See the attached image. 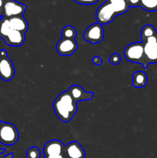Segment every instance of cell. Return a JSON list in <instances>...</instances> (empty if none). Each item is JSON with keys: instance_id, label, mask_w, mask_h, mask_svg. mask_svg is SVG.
I'll use <instances>...</instances> for the list:
<instances>
[{"instance_id": "6da1fadb", "label": "cell", "mask_w": 157, "mask_h": 158, "mask_svg": "<svg viewBox=\"0 0 157 158\" xmlns=\"http://www.w3.org/2000/svg\"><path fill=\"white\" fill-rule=\"evenodd\" d=\"M129 8V3L125 0H106L97 9L95 19L102 26L109 24L115 16L126 13Z\"/></svg>"}, {"instance_id": "ffe728a7", "label": "cell", "mask_w": 157, "mask_h": 158, "mask_svg": "<svg viewBox=\"0 0 157 158\" xmlns=\"http://www.w3.org/2000/svg\"><path fill=\"white\" fill-rule=\"evenodd\" d=\"M92 61L95 66H101L102 63H103V59L100 56H95L92 58Z\"/></svg>"}, {"instance_id": "8fae6325", "label": "cell", "mask_w": 157, "mask_h": 158, "mask_svg": "<svg viewBox=\"0 0 157 158\" xmlns=\"http://www.w3.org/2000/svg\"><path fill=\"white\" fill-rule=\"evenodd\" d=\"M66 158H85L86 152L82 145L77 141H72L65 145Z\"/></svg>"}, {"instance_id": "2e32d148", "label": "cell", "mask_w": 157, "mask_h": 158, "mask_svg": "<svg viewBox=\"0 0 157 158\" xmlns=\"http://www.w3.org/2000/svg\"><path fill=\"white\" fill-rule=\"evenodd\" d=\"M139 6L149 12L157 11V0H140Z\"/></svg>"}, {"instance_id": "5bb4252c", "label": "cell", "mask_w": 157, "mask_h": 158, "mask_svg": "<svg viewBox=\"0 0 157 158\" xmlns=\"http://www.w3.org/2000/svg\"><path fill=\"white\" fill-rule=\"evenodd\" d=\"M8 22L12 29L26 33L29 29V25L26 19L22 16H15L8 19Z\"/></svg>"}, {"instance_id": "4fadbf2b", "label": "cell", "mask_w": 157, "mask_h": 158, "mask_svg": "<svg viewBox=\"0 0 157 158\" xmlns=\"http://www.w3.org/2000/svg\"><path fill=\"white\" fill-rule=\"evenodd\" d=\"M3 40L8 46H20L24 44L26 40V33L12 29Z\"/></svg>"}, {"instance_id": "52a82bcc", "label": "cell", "mask_w": 157, "mask_h": 158, "mask_svg": "<svg viewBox=\"0 0 157 158\" xmlns=\"http://www.w3.org/2000/svg\"><path fill=\"white\" fill-rule=\"evenodd\" d=\"M148 63H157V32L149 36H141Z\"/></svg>"}, {"instance_id": "7a4b0ae2", "label": "cell", "mask_w": 157, "mask_h": 158, "mask_svg": "<svg viewBox=\"0 0 157 158\" xmlns=\"http://www.w3.org/2000/svg\"><path fill=\"white\" fill-rule=\"evenodd\" d=\"M53 110L58 119L64 123L69 122L76 114L77 102L71 96L69 90L60 94L53 103Z\"/></svg>"}, {"instance_id": "8992f818", "label": "cell", "mask_w": 157, "mask_h": 158, "mask_svg": "<svg viewBox=\"0 0 157 158\" xmlns=\"http://www.w3.org/2000/svg\"><path fill=\"white\" fill-rule=\"evenodd\" d=\"M15 67L6 49H0V78L4 81H10L15 76Z\"/></svg>"}, {"instance_id": "5b68a950", "label": "cell", "mask_w": 157, "mask_h": 158, "mask_svg": "<svg viewBox=\"0 0 157 158\" xmlns=\"http://www.w3.org/2000/svg\"><path fill=\"white\" fill-rule=\"evenodd\" d=\"M19 134L16 127L11 123L0 121V143L12 146L18 142Z\"/></svg>"}, {"instance_id": "cb8c5ba5", "label": "cell", "mask_w": 157, "mask_h": 158, "mask_svg": "<svg viewBox=\"0 0 157 158\" xmlns=\"http://www.w3.org/2000/svg\"><path fill=\"white\" fill-rule=\"evenodd\" d=\"M5 151H6V150L3 149V148H0V154H3V153H4Z\"/></svg>"}, {"instance_id": "ac0fdd59", "label": "cell", "mask_w": 157, "mask_h": 158, "mask_svg": "<svg viewBox=\"0 0 157 158\" xmlns=\"http://www.w3.org/2000/svg\"><path fill=\"white\" fill-rule=\"evenodd\" d=\"M121 62V56L118 52H114L109 59V63L112 65H118Z\"/></svg>"}, {"instance_id": "9c48e42d", "label": "cell", "mask_w": 157, "mask_h": 158, "mask_svg": "<svg viewBox=\"0 0 157 158\" xmlns=\"http://www.w3.org/2000/svg\"><path fill=\"white\" fill-rule=\"evenodd\" d=\"M64 149V143L60 140H49L43 148L45 158H66Z\"/></svg>"}, {"instance_id": "3957f363", "label": "cell", "mask_w": 157, "mask_h": 158, "mask_svg": "<svg viewBox=\"0 0 157 158\" xmlns=\"http://www.w3.org/2000/svg\"><path fill=\"white\" fill-rule=\"evenodd\" d=\"M77 32L72 26H66L62 30V38L57 43L56 51L62 56H69L76 52L78 43L75 41Z\"/></svg>"}, {"instance_id": "603a6c76", "label": "cell", "mask_w": 157, "mask_h": 158, "mask_svg": "<svg viewBox=\"0 0 157 158\" xmlns=\"http://www.w3.org/2000/svg\"><path fill=\"white\" fill-rule=\"evenodd\" d=\"M14 157V154L13 153H9V154L6 155L4 157V158H13Z\"/></svg>"}, {"instance_id": "ba28073f", "label": "cell", "mask_w": 157, "mask_h": 158, "mask_svg": "<svg viewBox=\"0 0 157 158\" xmlns=\"http://www.w3.org/2000/svg\"><path fill=\"white\" fill-rule=\"evenodd\" d=\"M26 11V5L15 0H5L2 13L3 18L9 19L15 16H22Z\"/></svg>"}, {"instance_id": "30bf717a", "label": "cell", "mask_w": 157, "mask_h": 158, "mask_svg": "<svg viewBox=\"0 0 157 158\" xmlns=\"http://www.w3.org/2000/svg\"><path fill=\"white\" fill-rule=\"evenodd\" d=\"M83 38L86 41L92 44L101 43L104 39V29L103 26L99 23L90 25L85 31Z\"/></svg>"}, {"instance_id": "7c38bea8", "label": "cell", "mask_w": 157, "mask_h": 158, "mask_svg": "<svg viewBox=\"0 0 157 158\" xmlns=\"http://www.w3.org/2000/svg\"><path fill=\"white\" fill-rule=\"evenodd\" d=\"M68 90L77 103L81 101H86V100H90L94 97L93 92H86L82 86H78V85H72L69 88Z\"/></svg>"}, {"instance_id": "e0dca14e", "label": "cell", "mask_w": 157, "mask_h": 158, "mask_svg": "<svg viewBox=\"0 0 157 158\" xmlns=\"http://www.w3.org/2000/svg\"><path fill=\"white\" fill-rule=\"evenodd\" d=\"M41 151L37 147H31L26 151V157L27 158H40Z\"/></svg>"}, {"instance_id": "9a60e30c", "label": "cell", "mask_w": 157, "mask_h": 158, "mask_svg": "<svg viewBox=\"0 0 157 158\" xmlns=\"http://www.w3.org/2000/svg\"><path fill=\"white\" fill-rule=\"evenodd\" d=\"M148 82V77L143 71H136L132 75V86L135 88L144 87Z\"/></svg>"}, {"instance_id": "d6986e66", "label": "cell", "mask_w": 157, "mask_h": 158, "mask_svg": "<svg viewBox=\"0 0 157 158\" xmlns=\"http://www.w3.org/2000/svg\"><path fill=\"white\" fill-rule=\"evenodd\" d=\"M74 1L81 5H94L98 2L99 0H74Z\"/></svg>"}, {"instance_id": "d4e9b609", "label": "cell", "mask_w": 157, "mask_h": 158, "mask_svg": "<svg viewBox=\"0 0 157 158\" xmlns=\"http://www.w3.org/2000/svg\"><path fill=\"white\" fill-rule=\"evenodd\" d=\"M125 1H126V2H129V0H125Z\"/></svg>"}, {"instance_id": "277c9868", "label": "cell", "mask_w": 157, "mask_h": 158, "mask_svg": "<svg viewBox=\"0 0 157 158\" xmlns=\"http://www.w3.org/2000/svg\"><path fill=\"white\" fill-rule=\"evenodd\" d=\"M124 56L131 63L142 64L144 69H146L149 65L145 56L143 43L136 42L128 45L124 50Z\"/></svg>"}, {"instance_id": "44dd1931", "label": "cell", "mask_w": 157, "mask_h": 158, "mask_svg": "<svg viewBox=\"0 0 157 158\" xmlns=\"http://www.w3.org/2000/svg\"><path fill=\"white\" fill-rule=\"evenodd\" d=\"M128 3H129V6L136 7V6H139L140 0H129Z\"/></svg>"}, {"instance_id": "7402d4cb", "label": "cell", "mask_w": 157, "mask_h": 158, "mask_svg": "<svg viewBox=\"0 0 157 158\" xmlns=\"http://www.w3.org/2000/svg\"><path fill=\"white\" fill-rule=\"evenodd\" d=\"M5 0H0V19L2 18V9L3 4H4Z\"/></svg>"}]
</instances>
